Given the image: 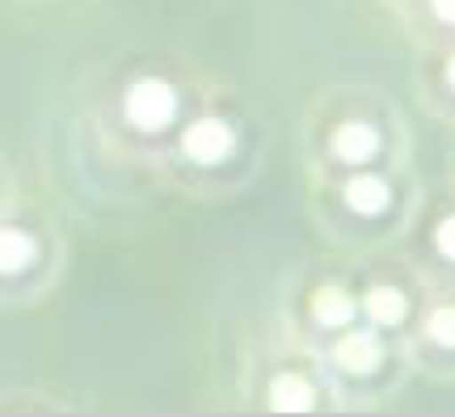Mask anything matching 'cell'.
Segmentation results:
<instances>
[{"label":"cell","mask_w":455,"mask_h":417,"mask_svg":"<svg viewBox=\"0 0 455 417\" xmlns=\"http://www.w3.org/2000/svg\"><path fill=\"white\" fill-rule=\"evenodd\" d=\"M321 363L329 371V384L338 397V409L367 405L371 397H388L392 388H401L413 363H409L405 337L384 333L367 321H355L338 333L312 341Z\"/></svg>","instance_id":"3957f363"},{"label":"cell","mask_w":455,"mask_h":417,"mask_svg":"<svg viewBox=\"0 0 455 417\" xmlns=\"http://www.w3.org/2000/svg\"><path fill=\"white\" fill-rule=\"evenodd\" d=\"M405 350L413 371L455 380V287H422L418 317L405 333Z\"/></svg>","instance_id":"8992f818"},{"label":"cell","mask_w":455,"mask_h":417,"mask_svg":"<svg viewBox=\"0 0 455 417\" xmlns=\"http://www.w3.org/2000/svg\"><path fill=\"white\" fill-rule=\"evenodd\" d=\"M422 278L409 266L405 257H396V274H375L363 283L358 291V321L375 325L384 333L405 337L413 317H418V304H422Z\"/></svg>","instance_id":"9c48e42d"},{"label":"cell","mask_w":455,"mask_h":417,"mask_svg":"<svg viewBox=\"0 0 455 417\" xmlns=\"http://www.w3.org/2000/svg\"><path fill=\"white\" fill-rule=\"evenodd\" d=\"M308 181H333L367 164H409V131L401 110L371 89L321 97L304 131Z\"/></svg>","instance_id":"6da1fadb"},{"label":"cell","mask_w":455,"mask_h":417,"mask_svg":"<svg viewBox=\"0 0 455 417\" xmlns=\"http://www.w3.org/2000/svg\"><path fill=\"white\" fill-rule=\"evenodd\" d=\"M9 207H17V190H13V177H9L4 161H0V215H4Z\"/></svg>","instance_id":"4fadbf2b"},{"label":"cell","mask_w":455,"mask_h":417,"mask_svg":"<svg viewBox=\"0 0 455 417\" xmlns=\"http://www.w3.org/2000/svg\"><path fill=\"white\" fill-rule=\"evenodd\" d=\"M164 156H169V164H181V169L215 173V169H224V164L241 156V131H236V123L228 114L198 110L178 127L173 148Z\"/></svg>","instance_id":"ba28073f"},{"label":"cell","mask_w":455,"mask_h":417,"mask_svg":"<svg viewBox=\"0 0 455 417\" xmlns=\"http://www.w3.org/2000/svg\"><path fill=\"white\" fill-rule=\"evenodd\" d=\"M60 261H64V245L55 228L26 224L17 207L0 215V300L4 304L38 300L55 283Z\"/></svg>","instance_id":"277c9868"},{"label":"cell","mask_w":455,"mask_h":417,"mask_svg":"<svg viewBox=\"0 0 455 417\" xmlns=\"http://www.w3.org/2000/svg\"><path fill=\"white\" fill-rule=\"evenodd\" d=\"M418 198L422 190L413 181V164H367L312 186L321 228L350 249H371L401 237L418 211Z\"/></svg>","instance_id":"7a4b0ae2"},{"label":"cell","mask_w":455,"mask_h":417,"mask_svg":"<svg viewBox=\"0 0 455 417\" xmlns=\"http://www.w3.org/2000/svg\"><path fill=\"white\" fill-rule=\"evenodd\" d=\"M181 118V89L161 72H140L118 89V123L135 140H161L178 135Z\"/></svg>","instance_id":"52a82bcc"},{"label":"cell","mask_w":455,"mask_h":417,"mask_svg":"<svg viewBox=\"0 0 455 417\" xmlns=\"http://www.w3.org/2000/svg\"><path fill=\"white\" fill-rule=\"evenodd\" d=\"M413 81L422 97L426 114H435L439 123L455 127V43H422Z\"/></svg>","instance_id":"30bf717a"},{"label":"cell","mask_w":455,"mask_h":417,"mask_svg":"<svg viewBox=\"0 0 455 417\" xmlns=\"http://www.w3.org/2000/svg\"><path fill=\"white\" fill-rule=\"evenodd\" d=\"M409 241L405 257L430 287H455V186H443L435 198H418V211L401 232Z\"/></svg>","instance_id":"5b68a950"},{"label":"cell","mask_w":455,"mask_h":417,"mask_svg":"<svg viewBox=\"0 0 455 417\" xmlns=\"http://www.w3.org/2000/svg\"><path fill=\"white\" fill-rule=\"evenodd\" d=\"M405 17L418 43H455V0H413Z\"/></svg>","instance_id":"7c38bea8"},{"label":"cell","mask_w":455,"mask_h":417,"mask_svg":"<svg viewBox=\"0 0 455 417\" xmlns=\"http://www.w3.org/2000/svg\"><path fill=\"white\" fill-rule=\"evenodd\" d=\"M304 321L308 325H295L291 333H299L304 341H321V337L338 333L346 325L358 321V291L341 278H321L316 287L308 291L304 300Z\"/></svg>","instance_id":"8fae6325"}]
</instances>
